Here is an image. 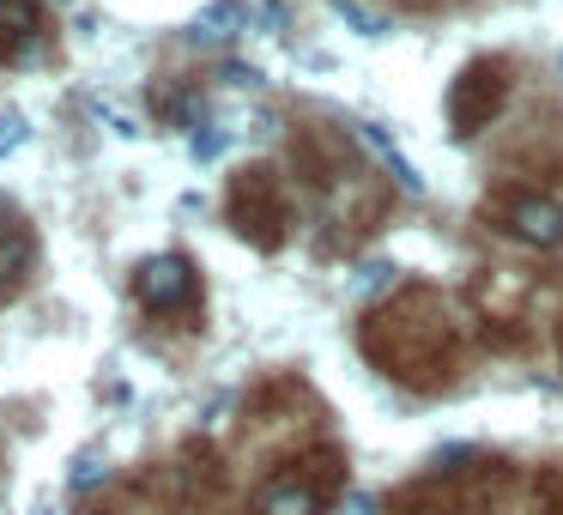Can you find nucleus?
Masks as SVG:
<instances>
[{
	"label": "nucleus",
	"mask_w": 563,
	"mask_h": 515,
	"mask_svg": "<svg viewBox=\"0 0 563 515\" xmlns=\"http://www.w3.org/2000/svg\"><path fill=\"white\" fill-rule=\"evenodd\" d=\"M364 352L388 376L437 388V382H449L454 364V321L442 316L437 292H406L364 321Z\"/></svg>",
	"instance_id": "f257e3e1"
},
{
	"label": "nucleus",
	"mask_w": 563,
	"mask_h": 515,
	"mask_svg": "<svg viewBox=\"0 0 563 515\" xmlns=\"http://www.w3.org/2000/svg\"><path fill=\"white\" fill-rule=\"evenodd\" d=\"M224 207H231V224H236V231H243L255 249H279V243H285V200H279V183H273L267 164H249V171H236Z\"/></svg>",
	"instance_id": "f03ea898"
},
{
	"label": "nucleus",
	"mask_w": 563,
	"mask_h": 515,
	"mask_svg": "<svg viewBox=\"0 0 563 515\" xmlns=\"http://www.w3.org/2000/svg\"><path fill=\"white\" fill-rule=\"evenodd\" d=\"M503 103H509V67H503L497 55L461 67V79H454V91H449V122H454V134H461V140L485 134V128L503 116Z\"/></svg>",
	"instance_id": "7ed1b4c3"
},
{
	"label": "nucleus",
	"mask_w": 563,
	"mask_h": 515,
	"mask_svg": "<svg viewBox=\"0 0 563 515\" xmlns=\"http://www.w3.org/2000/svg\"><path fill=\"white\" fill-rule=\"evenodd\" d=\"M497 212H503V231L509 237H521V243H533V249H563V207L551 195H497Z\"/></svg>",
	"instance_id": "20e7f679"
},
{
	"label": "nucleus",
	"mask_w": 563,
	"mask_h": 515,
	"mask_svg": "<svg viewBox=\"0 0 563 515\" xmlns=\"http://www.w3.org/2000/svg\"><path fill=\"white\" fill-rule=\"evenodd\" d=\"M134 297H140L146 309H158V316H170V309L195 304V267H188L183 255L146 261V267L134 273Z\"/></svg>",
	"instance_id": "39448f33"
},
{
	"label": "nucleus",
	"mask_w": 563,
	"mask_h": 515,
	"mask_svg": "<svg viewBox=\"0 0 563 515\" xmlns=\"http://www.w3.org/2000/svg\"><path fill=\"white\" fill-rule=\"evenodd\" d=\"M328 485H316V473H279L261 485L255 497V515H316Z\"/></svg>",
	"instance_id": "423d86ee"
},
{
	"label": "nucleus",
	"mask_w": 563,
	"mask_h": 515,
	"mask_svg": "<svg viewBox=\"0 0 563 515\" xmlns=\"http://www.w3.org/2000/svg\"><path fill=\"white\" fill-rule=\"evenodd\" d=\"M31 255H37V237L13 219V212L0 207V297H13L31 273Z\"/></svg>",
	"instance_id": "0eeeda50"
},
{
	"label": "nucleus",
	"mask_w": 563,
	"mask_h": 515,
	"mask_svg": "<svg viewBox=\"0 0 563 515\" xmlns=\"http://www.w3.org/2000/svg\"><path fill=\"white\" fill-rule=\"evenodd\" d=\"M37 31V0H0V62H25Z\"/></svg>",
	"instance_id": "6e6552de"
},
{
	"label": "nucleus",
	"mask_w": 563,
	"mask_h": 515,
	"mask_svg": "<svg viewBox=\"0 0 563 515\" xmlns=\"http://www.w3.org/2000/svg\"><path fill=\"white\" fill-rule=\"evenodd\" d=\"M249 19H255V13H249L243 0H212L207 13L195 19V31H188V37H200V43H231V37H243V31H249Z\"/></svg>",
	"instance_id": "1a4fd4ad"
},
{
	"label": "nucleus",
	"mask_w": 563,
	"mask_h": 515,
	"mask_svg": "<svg viewBox=\"0 0 563 515\" xmlns=\"http://www.w3.org/2000/svg\"><path fill=\"white\" fill-rule=\"evenodd\" d=\"M364 146L376 152L382 164H388V171H394V183H400V188H418V195H424V171H418V164H406V152L394 146V140L382 134V128H364Z\"/></svg>",
	"instance_id": "9d476101"
},
{
	"label": "nucleus",
	"mask_w": 563,
	"mask_h": 515,
	"mask_svg": "<svg viewBox=\"0 0 563 515\" xmlns=\"http://www.w3.org/2000/svg\"><path fill=\"white\" fill-rule=\"evenodd\" d=\"M333 13H340L357 37H382V31H388V19H382L376 7H357V0H333Z\"/></svg>",
	"instance_id": "9b49d317"
},
{
	"label": "nucleus",
	"mask_w": 563,
	"mask_h": 515,
	"mask_svg": "<svg viewBox=\"0 0 563 515\" xmlns=\"http://www.w3.org/2000/svg\"><path fill=\"white\" fill-rule=\"evenodd\" d=\"M31 140V122L19 110H0V158H13L19 146Z\"/></svg>",
	"instance_id": "f8f14e48"
},
{
	"label": "nucleus",
	"mask_w": 563,
	"mask_h": 515,
	"mask_svg": "<svg viewBox=\"0 0 563 515\" xmlns=\"http://www.w3.org/2000/svg\"><path fill=\"white\" fill-rule=\"evenodd\" d=\"M224 146H231V128H212V122H200V134H195V158H219Z\"/></svg>",
	"instance_id": "ddd939ff"
},
{
	"label": "nucleus",
	"mask_w": 563,
	"mask_h": 515,
	"mask_svg": "<svg viewBox=\"0 0 563 515\" xmlns=\"http://www.w3.org/2000/svg\"><path fill=\"white\" fill-rule=\"evenodd\" d=\"M98 479H103V461H98V454H86V461H74V473H67V485H74V491H91Z\"/></svg>",
	"instance_id": "4468645a"
},
{
	"label": "nucleus",
	"mask_w": 563,
	"mask_h": 515,
	"mask_svg": "<svg viewBox=\"0 0 563 515\" xmlns=\"http://www.w3.org/2000/svg\"><path fill=\"white\" fill-rule=\"evenodd\" d=\"M91 110H98V116H103V122H110V128H115V134H128V140H134V134H140V122H134V116H122V110H115V103H103V98H98V103H91Z\"/></svg>",
	"instance_id": "2eb2a0df"
},
{
	"label": "nucleus",
	"mask_w": 563,
	"mask_h": 515,
	"mask_svg": "<svg viewBox=\"0 0 563 515\" xmlns=\"http://www.w3.org/2000/svg\"><path fill=\"white\" fill-rule=\"evenodd\" d=\"M219 79H231V86H261V74H255V67H243V62H231Z\"/></svg>",
	"instance_id": "dca6fc26"
},
{
	"label": "nucleus",
	"mask_w": 563,
	"mask_h": 515,
	"mask_svg": "<svg viewBox=\"0 0 563 515\" xmlns=\"http://www.w3.org/2000/svg\"><path fill=\"white\" fill-rule=\"evenodd\" d=\"M388 261H369V267H364V292H376V285H388Z\"/></svg>",
	"instance_id": "f3484780"
},
{
	"label": "nucleus",
	"mask_w": 563,
	"mask_h": 515,
	"mask_svg": "<svg viewBox=\"0 0 563 515\" xmlns=\"http://www.w3.org/2000/svg\"><path fill=\"white\" fill-rule=\"evenodd\" d=\"M545 515H563V479H545Z\"/></svg>",
	"instance_id": "a211bd4d"
},
{
	"label": "nucleus",
	"mask_w": 563,
	"mask_h": 515,
	"mask_svg": "<svg viewBox=\"0 0 563 515\" xmlns=\"http://www.w3.org/2000/svg\"><path fill=\"white\" fill-rule=\"evenodd\" d=\"M558 346H563V321H558Z\"/></svg>",
	"instance_id": "6ab92c4d"
},
{
	"label": "nucleus",
	"mask_w": 563,
	"mask_h": 515,
	"mask_svg": "<svg viewBox=\"0 0 563 515\" xmlns=\"http://www.w3.org/2000/svg\"><path fill=\"white\" fill-rule=\"evenodd\" d=\"M412 7H430V0H412Z\"/></svg>",
	"instance_id": "aec40b11"
}]
</instances>
